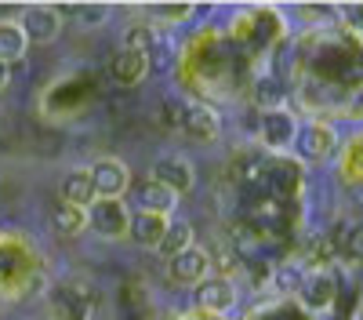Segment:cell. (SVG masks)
I'll return each mask as SVG.
<instances>
[{"instance_id":"cell-1","label":"cell","mask_w":363,"mask_h":320,"mask_svg":"<svg viewBox=\"0 0 363 320\" xmlns=\"http://www.w3.org/2000/svg\"><path fill=\"white\" fill-rule=\"evenodd\" d=\"M87 226L99 233L106 241H116V237H128L131 233V211L124 200H106L99 197L95 204L87 208Z\"/></svg>"},{"instance_id":"cell-2","label":"cell","mask_w":363,"mask_h":320,"mask_svg":"<svg viewBox=\"0 0 363 320\" xmlns=\"http://www.w3.org/2000/svg\"><path fill=\"white\" fill-rule=\"evenodd\" d=\"M91 179H95V193L106 197V200H124L128 186H131V171L124 160L116 157H102L95 160V167H91Z\"/></svg>"},{"instance_id":"cell-3","label":"cell","mask_w":363,"mask_h":320,"mask_svg":"<svg viewBox=\"0 0 363 320\" xmlns=\"http://www.w3.org/2000/svg\"><path fill=\"white\" fill-rule=\"evenodd\" d=\"M153 182L167 186V189L178 197V193H189V189H193L196 171H193L189 157H182V153H174V157H160L157 167H153Z\"/></svg>"},{"instance_id":"cell-4","label":"cell","mask_w":363,"mask_h":320,"mask_svg":"<svg viewBox=\"0 0 363 320\" xmlns=\"http://www.w3.org/2000/svg\"><path fill=\"white\" fill-rule=\"evenodd\" d=\"M18 26H22V33H26L29 44H51L58 37V29H62V18H58V8L33 4Z\"/></svg>"},{"instance_id":"cell-5","label":"cell","mask_w":363,"mask_h":320,"mask_svg":"<svg viewBox=\"0 0 363 320\" xmlns=\"http://www.w3.org/2000/svg\"><path fill=\"white\" fill-rule=\"evenodd\" d=\"M262 142L269 150H287V145L298 138V121L287 113V109H272V113H262Z\"/></svg>"},{"instance_id":"cell-6","label":"cell","mask_w":363,"mask_h":320,"mask_svg":"<svg viewBox=\"0 0 363 320\" xmlns=\"http://www.w3.org/2000/svg\"><path fill=\"white\" fill-rule=\"evenodd\" d=\"M182 131L189 138H200V142H215L222 135V121L211 106L193 102V106H186V116H182Z\"/></svg>"},{"instance_id":"cell-7","label":"cell","mask_w":363,"mask_h":320,"mask_svg":"<svg viewBox=\"0 0 363 320\" xmlns=\"http://www.w3.org/2000/svg\"><path fill=\"white\" fill-rule=\"evenodd\" d=\"M109 73L120 87H138L145 77H149V55L142 51H116L113 55V62H109Z\"/></svg>"},{"instance_id":"cell-8","label":"cell","mask_w":363,"mask_h":320,"mask_svg":"<svg viewBox=\"0 0 363 320\" xmlns=\"http://www.w3.org/2000/svg\"><path fill=\"white\" fill-rule=\"evenodd\" d=\"M294 145L301 150V157H306V160H323V157L335 153V131H330L327 124H309V128H298Z\"/></svg>"},{"instance_id":"cell-9","label":"cell","mask_w":363,"mask_h":320,"mask_svg":"<svg viewBox=\"0 0 363 320\" xmlns=\"http://www.w3.org/2000/svg\"><path fill=\"white\" fill-rule=\"evenodd\" d=\"M207 266H211V258H207L203 251L189 248V251H182V255H174V258H171L167 273H171V280H174V284H203Z\"/></svg>"},{"instance_id":"cell-10","label":"cell","mask_w":363,"mask_h":320,"mask_svg":"<svg viewBox=\"0 0 363 320\" xmlns=\"http://www.w3.org/2000/svg\"><path fill=\"white\" fill-rule=\"evenodd\" d=\"M167 233V215H157V211H135L131 215V237L138 248H160Z\"/></svg>"},{"instance_id":"cell-11","label":"cell","mask_w":363,"mask_h":320,"mask_svg":"<svg viewBox=\"0 0 363 320\" xmlns=\"http://www.w3.org/2000/svg\"><path fill=\"white\" fill-rule=\"evenodd\" d=\"M62 200L73 204V208H84V211L99 200L91 171H73V175H66V182H62Z\"/></svg>"},{"instance_id":"cell-12","label":"cell","mask_w":363,"mask_h":320,"mask_svg":"<svg viewBox=\"0 0 363 320\" xmlns=\"http://www.w3.org/2000/svg\"><path fill=\"white\" fill-rule=\"evenodd\" d=\"M301 299H306L309 309H327L330 302H335V277L330 273H309L306 280H301Z\"/></svg>"},{"instance_id":"cell-13","label":"cell","mask_w":363,"mask_h":320,"mask_svg":"<svg viewBox=\"0 0 363 320\" xmlns=\"http://www.w3.org/2000/svg\"><path fill=\"white\" fill-rule=\"evenodd\" d=\"M236 302V287L229 280H203L196 284V306L200 309H229Z\"/></svg>"},{"instance_id":"cell-14","label":"cell","mask_w":363,"mask_h":320,"mask_svg":"<svg viewBox=\"0 0 363 320\" xmlns=\"http://www.w3.org/2000/svg\"><path fill=\"white\" fill-rule=\"evenodd\" d=\"M174 193L167 189V186H160V182H142L138 186V211H157V215H167L171 208H174Z\"/></svg>"},{"instance_id":"cell-15","label":"cell","mask_w":363,"mask_h":320,"mask_svg":"<svg viewBox=\"0 0 363 320\" xmlns=\"http://www.w3.org/2000/svg\"><path fill=\"white\" fill-rule=\"evenodd\" d=\"M29 40L22 33V26L18 22H0V62H18V58L26 55Z\"/></svg>"},{"instance_id":"cell-16","label":"cell","mask_w":363,"mask_h":320,"mask_svg":"<svg viewBox=\"0 0 363 320\" xmlns=\"http://www.w3.org/2000/svg\"><path fill=\"white\" fill-rule=\"evenodd\" d=\"M87 229V211L84 208H73V204H58L55 208V233L58 237H80Z\"/></svg>"},{"instance_id":"cell-17","label":"cell","mask_w":363,"mask_h":320,"mask_svg":"<svg viewBox=\"0 0 363 320\" xmlns=\"http://www.w3.org/2000/svg\"><path fill=\"white\" fill-rule=\"evenodd\" d=\"M193 248V226L189 222H167V233H164V241H160V255L174 258L182 251H189Z\"/></svg>"},{"instance_id":"cell-18","label":"cell","mask_w":363,"mask_h":320,"mask_svg":"<svg viewBox=\"0 0 363 320\" xmlns=\"http://www.w3.org/2000/svg\"><path fill=\"white\" fill-rule=\"evenodd\" d=\"M255 102L262 113H272V109H284V84L277 77H262L255 84Z\"/></svg>"},{"instance_id":"cell-19","label":"cell","mask_w":363,"mask_h":320,"mask_svg":"<svg viewBox=\"0 0 363 320\" xmlns=\"http://www.w3.org/2000/svg\"><path fill=\"white\" fill-rule=\"evenodd\" d=\"M157 44V33L153 29H145V26H131L128 33H124V48L128 51H142V55H149V48Z\"/></svg>"},{"instance_id":"cell-20","label":"cell","mask_w":363,"mask_h":320,"mask_svg":"<svg viewBox=\"0 0 363 320\" xmlns=\"http://www.w3.org/2000/svg\"><path fill=\"white\" fill-rule=\"evenodd\" d=\"M73 11L80 15V26H102L109 15V4H77Z\"/></svg>"},{"instance_id":"cell-21","label":"cell","mask_w":363,"mask_h":320,"mask_svg":"<svg viewBox=\"0 0 363 320\" xmlns=\"http://www.w3.org/2000/svg\"><path fill=\"white\" fill-rule=\"evenodd\" d=\"M182 116H186V106L182 102H164L160 106V124L164 128H182Z\"/></svg>"},{"instance_id":"cell-22","label":"cell","mask_w":363,"mask_h":320,"mask_svg":"<svg viewBox=\"0 0 363 320\" xmlns=\"http://www.w3.org/2000/svg\"><path fill=\"white\" fill-rule=\"evenodd\" d=\"M157 15H167V22H186V15H193V4H157Z\"/></svg>"},{"instance_id":"cell-23","label":"cell","mask_w":363,"mask_h":320,"mask_svg":"<svg viewBox=\"0 0 363 320\" xmlns=\"http://www.w3.org/2000/svg\"><path fill=\"white\" fill-rule=\"evenodd\" d=\"M301 280H306V277H301V270H294V266H287V270H280L277 273V284L287 291V287H301Z\"/></svg>"},{"instance_id":"cell-24","label":"cell","mask_w":363,"mask_h":320,"mask_svg":"<svg viewBox=\"0 0 363 320\" xmlns=\"http://www.w3.org/2000/svg\"><path fill=\"white\" fill-rule=\"evenodd\" d=\"M251 277H255V284H265V280H272V266L262 258V262H251Z\"/></svg>"},{"instance_id":"cell-25","label":"cell","mask_w":363,"mask_h":320,"mask_svg":"<svg viewBox=\"0 0 363 320\" xmlns=\"http://www.w3.org/2000/svg\"><path fill=\"white\" fill-rule=\"evenodd\" d=\"M345 18H349V26L363 29V4H349V8H345Z\"/></svg>"},{"instance_id":"cell-26","label":"cell","mask_w":363,"mask_h":320,"mask_svg":"<svg viewBox=\"0 0 363 320\" xmlns=\"http://www.w3.org/2000/svg\"><path fill=\"white\" fill-rule=\"evenodd\" d=\"M8 80H11V66H8V62H0V92L8 87Z\"/></svg>"}]
</instances>
